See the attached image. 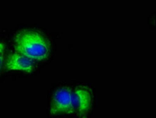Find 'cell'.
<instances>
[{
    "label": "cell",
    "instance_id": "cell-2",
    "mask_svg": "<svg viewBox=\"0 0 156 118\" xmlns=\"http://www.w3.org/2000/svg\"><path fill=\"white\" fill-rule=\"evenodd\" d=\"M73 88L69 87H62L55 91L51 101L50 112L51 114H74Z\"/></svg>",
    "mask_w": 156,
    "mask_h": 118
},
{
    "label": "cell",
    "instance_id": "cell-4",
    "mask_svg": "<svg viewBox=\"0 0 156 118\" xmlns=\"http://www.w3.org/2000/svg\"><path fill=\"white\" fill-rule=\"evenodd\" d=\"M33 60L17 52L10 54L7 57L5 63L8 70H16L27 72L34 68Z\"/></svg>",
    "mask_w": 156,
    "mask_h": 118
},
{
    "label": "cell",
    "instance_id": "cell-1",
    "mask_svg": "<svg viewBox=\"0 0 156 118\" xmlns=\"http://www.w3.org/2000/svg\"><path fill=\"white\" fill-rule=\"evenodd\" d=\"M14 41L16 52L33 60L42 61L48 56L49 44L46 39L38 33L21 30L15 35Z\"/></svg>",
    "mask_w": 156,
    "mask_h": 118
},
{
    "label": "cell",
    "instance_id": "cell-3",
    "mask_svg": "<svg viewBox=\"0 0 156 118\" xmlns=\"http://www.w3.org/2000/svg\"><path fill=\"white\" fill-rule=\"evenodd\" d=\"M73 106L74 114L81 116L87 113L90 107L91 97L86 87L78 86L73 89Z\"/></svg>",
    "mask_w": 156,
    "mask_h": 118
},
{
    "label": "cell",
    "instance_id": "cell-5",
    "mask_svg": "<svg viewBox=\"0 0 156 118\" xmlns=\"http://www.w3.org/2000/svg\"><path fill=\"white\" fill-rule=\"evenodd\" d=\"M4 48V44L2 43H0V70L2 68L3 61Z\"/></svg>",
    "mask_w": 156,
    "mask_h": 118
}]
</instances>
